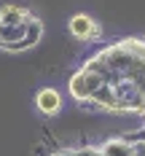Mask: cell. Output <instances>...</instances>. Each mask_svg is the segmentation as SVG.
<instances>
[{
	"mask_svg": "<svg viewBox=\"0 0 145 156\" xmlns=\"http://www.w3.org/2000/svg\"><path fill=\"white\" fill-rule=\"evenodd\" d=\"M102 83H105V78H102V76L89 73V70L81 67L78 73L70 78V92H73V97H75L78 102H86V100H91V94H94Z\"/></svg>",
	"mask_w": 145,
	"mask_h": 156,
	"instance_id": "cell-1",
	"label": "cell"
},
{
	"mask_svg": "<svg viewBox=\"0 0 145 156\" xmlns=\"http://www.w3.org/2000/svg\"><path fill=\"white\" fill-rule=\"evenodd\" d=\"M70 32H73V38H78V41H91L99 35V27H97V22L91 16L86 14H78L70 19Z\"/></svg>",
	"mask_w": 145,
	"mask_h": 156,
	"instance_id": "cell-2",
	"label": "cell"
},
{
	"mask_svg": "<svg viewBox=\"0 0 145 156\" xmlns=\"http://www.w3.org/2000/svg\"><path fill=\"white\" fill-rule=\"evenodd\" d=\"M35 105H38V110H40V113L54 116L57 110L62 108V94L57 92V89H51V86H46V89H40V92H38Z\"/></svg>",
	"mask_w": 145,
	"mask_h": 156,
	"instance_id": "cell-3",
	"label": "cell"
},
{
	"mask_svg": "<svg viewBox=\"0 0 145 156\" xmlns=\"http://www.w3.org/2000/svg\"><path fill=\"white\" fill-rule=\"evenodd\" d=\"M134 148H137V143L124 137V140H108L99 148V154L102 156H134Z\"/></svg>",
	"mask_w": 145,
	"mask_h": 156,
	"instance_id": "cell-4",
	"label": "cell"
},
{
	"mask_svg": "<svg viewBox=\"0 0 145 156\" xmlns=\"http://www.w3.org/2000/svg\"><path fill=\"white\" fill-rule=\"evenodd\" d=\"M30 14L24 11V8H19V5H5V8H0V22L3 24H22V22H27Z\"/></svg>",
	"mask_w": 145,
	"mask_h": 156,
	"instance_id": "cell-5",
	"label": "cell"
},
{
	"mask_svg": "<svg viewBox=\"0 0 145 156\" xmlns=\"http://www.w3.org/2000/svg\"><path fill=\"white\" fill-rule=\"evenodd\" d=\"M38 41H40V22H38L35 16H30V19L24 22V41H22V46L30 48V46H35Z\"/></svg>",
	"mask_w": 145,
	"mask_h": 156,
	"instance_id": "cell-6",
	"label": "cell"
},
{
	"mask_svg": "<svg viewBox=\"0 0 145 156\" xmlns=\"http://www.w3.org/2000/svg\"><path fill=\"white\" fill-rule=\"evenodd\" d=\"M73 156H102V154L94 148H83V151H73Z\"/></svg>",
	"mask_w": 145,
	"mask_h": 156,
	"instance_id": "cell-7",
	"label": "cell"
},
{
	"mask_svg": "<svg viewBox=\"0 0 145 156\" xmlns=\"http://www.w3.org/2000/svg\"><path fill=\"white\" fill-rule=\"evenodd\" d=\"M137 110H140V113L145 116V92H143V100H140V108H137Z\"/></svg>",
	"mask_w": 145,
	"mask_h": 156,
	"instance_id": "cell-8",
	"label": "cell"
},
{
	"mask_svg": "<svg viewBox=\"0 0 145 156\" xmlns=\"http://www.w3.org/2000/svg\"><path fill=\"white\" fill-rule=\"evenodd\" d=\"M54 156H73V154H70V151H64V154H54Z\"/></svg>",
	"mask_w": 145,
	"mask_h": 156,
	"instance_id": "cell-9",
	"label": "cell"
}]
</instances>
